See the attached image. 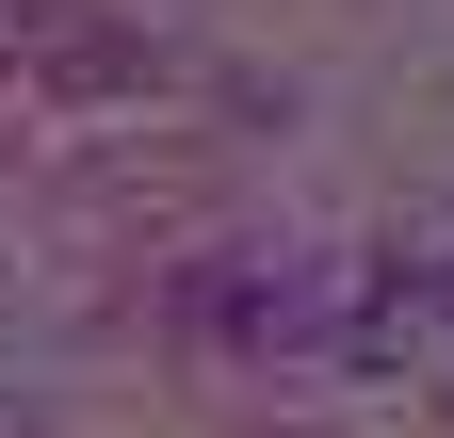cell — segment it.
Instances as JSON below:
<instances>
[{"instance_id":"6da1fadb","label":"cell","mask_w":454,"mask_h":438,"mask_svg":"<svg viewBox=\"0 0 454 438\" xmlns=\"http://www.w3.org/2000/svg\"><path fill=\"white\" fill-rule=\"evenodd\" d=\"M0 438H49V422H33V406H0Z\"/></svg>"}]
</instances>
